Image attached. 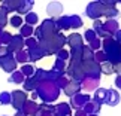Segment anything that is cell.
Segmentation results:
<instances>
[{
    "label": "cell",
    "instance_id": "obj_1",
    "mask_svg": "<svg viewBox=\"0 0 121 116\" xmlns=\"http://www.w3.org/2000/svg\"><path fill=\"white\" fill-rule=\"evenodd\" d=\"M117 85H118V86H121V77H120V79H117Z\"/></svg>",
    "mask_w": 121,
    "mask_h": 116
}]
</instances>
